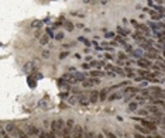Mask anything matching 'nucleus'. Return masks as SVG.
<instances>
[{"label":"nucleus","mask_w":165,"mask_h":138,"mask_svg":"<svg viewBox=\"0 0 165 138\" xmlns=\"http://www.w3.org/2000/svg\"><path fill=\"white\" fill-rule=\"evenodd\" d=\"M65 121L62 120V118H58V120H54L51 123V127H52V131H55L57 133L58 137H61L62 134H64V130H65Z\"/></svg>","instance_id":"nucleus-1"},{"label":"nucleus","mask_w":165,"mask_h":138,"mask_svg":"<svg viewBox=\"0 0 165 138\" xmlns=\"http://www.w3.org/2000/svg\"><path fill=\"white\" fill-rule=\"evenodd\" d=\"M75 128V123L74 120H68L65 124V130H64V134H62V138H72V133H74Z\"/></svg>","instance_id":"nucleus-2"},{"label":"nucleus","mask_w":165,"mask_h":138,"mask_svg":"<svg viewBox=\"0 0 165 138\" xmlns=\"http://www.w3.org/2000/svg\"><path fill=\"white\" fill-rule=\"evenodd\" d=\"M6 131L10 134V137L18 138V135H20V131H21V130L18 128L17 125H14L13 123H9V124L6 125Z\"/></svg>","instance_id":"nucleus-3"},{"label":"nucleus","mask_w":165,"mask_h":138,"mask_svg":"<svg viewBox=\"0 0 165 138\" xmlns=\"http://www.w3.org/2000/svg\"><path fill=\"white\" fill-rule=\"evenodd\" d=\"M72 138H85V128L82 125H75L74 133H72Z\"/></svg>","instance_id":"nucleus-4"},{"label":"nucleus","mask_w":165,"mask_h":138,"mask_svg":"<svg viewBox=\"0 0 165 138\" xmlns=\"http://www.w3.org/2000/svg\"><path fill=\"white\" fill-rule=\"evenodd\" d=\"M150 92H151V95L154 96V97H162V89L161 87H158V86H154V87H151L150 89Z\"/></svg>","instance_id":"nucleus-5"},{"label":"nucleus","mask_w":165,"mask_h":138,"mask_svg":"<svg viewBox=\"0 0 165 138\" xmlns=\"http://www.w3.org/2000/svg\"><path fill=\"white\" fill-rule=\"evenodd\" d=\"M141 123H143L145 127H147L148 130H151V131H155L157 130V123H154V121H147V120H141Z\"/></svg>","instance_id":"nucleus-6"},{"label":"nucleus","mask_w":165,"mask_h":138,"mask_svg":"<svg viewBox=\"0 0 165 138\" xmlns=\"http://www.w3.org/2000/svg\"><path fill=\"white\" fill-rule=\"evenodd\" d=\"M89 99H90V104H95V103H97V100L100 99V93L97 90H93L90 93V97H89Z\"/></svg>","instance_id":"nucleus-7"},{"label":"nucleus","mask_w":165,"mask_h":138,"mask_svg":"<svg viewBox=\"0 0 165 138\" xmlns=\"http://www.w3.org/2000/svg\"><path fill=\"white\" fill-rule=\"evenodd\" d=\"M138 65L141 66V68H150V66H151V62H150L148 59H145V56H143V58L138 59Z\"/></svg>","instance_id":"nucleus-8"},{"label":"nucleus","mask_w":165,"mask_h":138,"mask_svg":"<svg viewBox=\"0 0 165 138\" xmlns=\"http://www.w3.org/2000/svg\"><path fill=\"white\" fill-rule=\"evenodd\" d=\"M31 70H34V64H33V62H27V64L23 66V73H30Z\"/></svg>","instance_id":"nucleus-9"},{"label":"nucleus","mask_w":165,"mask_h":138,"mask_svg":"<svg viewBox=\"0 0 165 138\" xmlns=\"http://www.w3.org/2000/svg\"><path fill=\"white\" fill-rule=\"evenodd\" d=\"M27 83H28V86H30L31 89H35V87H37V78H35V76H28V78H27Z\"/></svg>","instance_id":"nucleus-10"},{"label":"nucleus","mask_w":165,"mask_h":138,"mask_svg":"<svg viewBox=\"0 0 165 138\" xmlns=\"http://www.w3.org/2000/svg\"><path fill=\"white\" fill-rule=\"evenodd\" d=\"M26 130L30 135H37V134H40V131L37 130V127H34V125H27Z\"/></svg>","instance_id":"nucleus-11"},{"label":"nucleus","mask_w":165,"mask_h":138,"mask_svg":"<svg viewBox=\"0 0 165 138\" xmlns=\"http://www.w3.org/2000/svg\"><path fill=\"white\" fill-rule=\"evenodd\" d=\"M79 104H82V106H87V104H90V99L81 96V97H79Z\"/></svg>","instance_id":"nucleus-12"},{"label":"nucleus","mask_w":165,"mask_h":138,"mask_svg":"<svg viewBox=\"0 0 165 138\" xmlns=\"http://www.w3.org/2000/svg\"><path fill=\"white\" fill-rule=\"evenodd\" d=\"M110 92V89H103V90H100V102H103V100H106V97H107V93Z\"/></svg>","instance_id":"nucleus-13"},{"label":"nucleus","mask_w":165,"mask_h":138,"mask_svg":"<svg viewBox=\"0 0 165 138\" xmlns=\"http://www.w3.org/2000/svg\"><path fill=\"white\" fill-rule=\"evenodd\" d=\"M133 56H135V58H143L144 56V54H143V49H134L133 51Z\"/></svg>","instance_id":"nucleus-14"},{"label":"nucleus","mask_w":165,"mask_h":138,"mask_svg":"<svg viewBox=\"0 0 165 138\" xmlns=\"http://www.w3.org/2000/svg\"><path fill=\"white\" fill-rule=\"evenodd\" d=\"M135 128L138 130L140 133H143V134H148L150 131H151V130H148L147 127H145V125H144V127H141V125H135Z\"/></svg>","instance_id":"nucleus-15"},{"label":"nucleus","mask_w":165,"mask_h":138,"mask_svg":"<svg viewBox=\"0 0 165 138\" xmlns=\"http://www.w3.org/2000/svg\"><path fill=\"white\" fill-rule=\"evenodd\" d=\"M123 96H124V93H114V95H112L110 96V97H109V100H110V102H112V100H116V99H120V97H123Z\"/></svg>","instance_id":"nucleus-16"},{"label":"nucleus","mask_w":165,"mask_h":138,"mask_svg":"<svg viewBox=\"0 0 165 138\" xmlns=\"http://www.w3.org/2000/svg\"><path fill=\"white\" fill-rule=\"evenodd\" d=\"M85 138H97V135H96L95 133H92V131L85 130Z\"/></svg>","instance_id":"nucleus-17"},{"label":"nucleus","mask_w":165,"mask_h":138,"mask_svg":"<svg viewBox=\"0 0 165 138\" xmlns=\"http://www.w3.org/2000/svg\"><path fill=\"white\" fill-rule=\"evenodd\" d=\"M48 41H49V37H48V35H42V37L40 38V42L42 44V45H47Z\"/></svg>","instance_id":"nucleus-18"},{"label":"nucleus","mask_w":165,"mask_h":138,"mask_svg":"<svg viewBox=\"0 0 165 138\" xmlns=\"http://www.w3.org/2000/svg\"><path fill=\"white\" fill-rule=\"evenodd\" d=\"M90 75L92 76H95V78H99V76H103V72H100V70H92L90 72Z\"/></svg>","instance_id":"nucleus-19"},{"label":"nucleus","mask_w":165,"mask_h":138,"mask_svg":"<svg viewBox=\"0 0 165 138\" xmlns=\"http://www.w3.org/2000/svg\"><path fill=\"white\" fill-rule=\"evenodd\" d=\"M45 33H47V35L49 38H55V35H57V34H54V31L51 28H45Z\"/></svg>","instance_id":"nucleus-20"},{"label":"nucleus","mask_w":165,"mask_h":138,"mask_svg":"<svg viewBox=\"0 0 165 138\" xmlns=\"http://www.w3.org/2000/svg\"><path fill=\"white\" fill-rule=\"evenodd\" d=\"M137 107H138V103H137V102H131V103L128 104V108H130V110H133V111H134V110H137Z\"/></svg>","instance_id":"nucleus-21"},{"label":"nucleus","mask_w":165,"mask_h":138,"mask_svg":"<svg viewBox=\"0 0 165 138\" xmlns=\"http://www.w3.org/2000/svg\"><path fill=\"white\" fill-rule=\"evenodd\" d=\"M65 27H66V31H69V33H71V31H74V26H72V23H71V21H66L65 23Z\"/></svg>","instance_id":"nucleus-22"},{"label":"nucleus","mask_w":165,"mask_h":138,"mask_svg":"<svg viewBox=\"0 0 165 138\" xmlns=\"http://www.w3.org/2000/svg\"><path fill=\"white\" fill-rule=\"evenodd\" d=\"M76 102L79 103V99L76 97V96H74V97H69V100H68V103H69V104H76Z\"/></svg>","instance_id":"nucleus-23"},{"label":"nucleus","mask_w":165,"mask_h":138,"mask_svg":"<svg viewBox=\"0 0 165 138\" xmlns=\"http://www.w3.org/2000/svg\"><path fill=\"white\" fill-rule=\"evenodd\" d=\"M148 26L151 27L154 31H158V28H160V26H158V23H148Z\"/></svg>","instance_id":"nucleus-24"},{"label":"nucleus","mask_w":165,"mask_h":138,"mask_svg":"<svg viewBox=\"0 0 165 138\" xmlns=\"http://www.w3.org/2000/svg\"><path fill=\"white\" fill-rule=\"evenodd\" d=\"M79 41H81V42H83L85 44V45H87V47H90V41H87L86 38H85V37H79Z\"/></svg>","instance_id":"nucleus-25"},{"label":"nucleus","mask_w":165,"mask_h":138,"mask_svg":"<svg viewBox=\"0 0 165 138\" xmlns=\"http://www.w3.org/2000/svg\"><path fill=\"white\" fill-rule=\"evenodd\" d=\"M113 72H116V73H119V75H123V76L126 75V70H123L122 68H114Z\"/></svg>","instance_id":"nucleus-26"},{"label":"nucleus","mask_w":165,"mask_h":138,"mask_svg":"<svg viewBox=\"0 0 165 138\" xmlns=\"http://www.w3.org/2000/svg\"><path fill=\"white\" fill-rule=\"evenodd\" d=\"M82 85H83V87H90L93 83H92V80H83Z\"/></svg>","instance_id":"nucleus-27"},{"label":"nucleus","mask_w":165,"mask_h":138,"mask_svg":"<svg viewBox=\"0 0 165 138\" xmlns=\"http://www.w3.org/2000/svg\"><path fill=\"white\" fill-rule=\"evenodd\" d=\"M104 134L107 135V138H117L116 135H114L113 133H110V131H107V130H104Z\"/></svg>","instance_id":"nucleus-28"},{"label":"nucleus","mask_w":165,"mask_h":138,"mask_svg":"<svg viewBox=\"0 0 165 138\" xmlns=\"http://www.w3.org/2000/svg\"><path fill=\"white\" fill-rule=\"evenodd\" d=\"M138 114H140V116H148V110H147V108H143V110H138Z\"/></svg>","instance_id":"nucleus-29"},{"label":"nucleus","mask_w":165,"mask_h":138,"mask_svg":"<svg viewBox=\"0 0 165 138\" xmlns=\"http://www.w3.org/2000/svg\"><path fill=\"white\" fill-rule=\"evenodd\" d=\"M38 135H40V138H49V135H48V134L45 133V131H41V133H40Z\"/></svg>","instance_id":"nucleus-30"},{"label":"nucleus","mask_w":165,"mask_h":138,"mask_svg":"<svg viewBox=\"0 0 165 138\" xmlns=\"http://www.w3.org/2000/svg\"><path fill=\"white\" fill-rule=\"evenodd\" d=\"M9 135L10 134L6 131V130H1V138H9Z\"/></svg>","instance_id":"nucleus-31"},{"label":"nucleus","mask_w":165,"mask_h":138,"mask_svg":"<svg viewBox=\"0 0 165 138\" xmlns=\"http://www.w3.org/2000/svg\"><path fill=\"white\" fill-rule=\"evenodd\" d=\"M162 17V14H152V20H157V21H158V20H160V18Z\"/></svg>","instance_id":"nucleus-32"},{"label":"nucleus","mask_w":165,"mask_h":138,"mask_svg":"<svg viewBox=\"0 0 165 138\" xmlns=\"http://www.w3.org/2000/svg\"><path fill=\"white\" fill-rule=\"evenodd\" d=\"M66 56H68V51H64V52H61V54H59V59H64V58H66Z\"/></svg>","instance_id":"nucleus-33"},{"label":"nucleus","mask_w":165,"mask_h":138,"mask_svg":"<svg viewBox=\"0 0 165 138\" xmlns=\"http://www.w3.org/2000/svg\"><path fill=\"white\" fill-rule=\"evenodd\" d=\"M62 38H64V33H58V34L55 35V39H59V41H61Z\"/></svg>","instance_id":"nucleus-34"},{"label":"nucleus","mask_w":165,"mask_h":138,"mask_svg":"<svg viewBox=\"0 0 165 138\" xmlns=\"http://www.w3.org/2000/svg\"><path fill=\"white\" fill-rule=\"evenodd\" d=\"M42 23H44V21H38V20H37V21H34L33 24H31V26H33V27H40L41 24H42Z\"/></svg>","instance_id":"nucleus-35"},{"label":"nucleus","mask_w":165,"mask_h":138,"mask_svg":"<svg viewBox=\"0 0 165 138\" xmlns=\"http://www.w3.org/2000/svg\"><path fill=\"white\" fill-rule=\"evenodd\" d=\"M124 47H126V51L127 52H133V51H134V49H133V47H131V45H128V44H127V45H124Z\"/></svg>","instance_id":"nucleus-36"},{"label":"nucleus","mask_w":165,"mask_h":138,"mask_svg":"<svg viewBox=\"0 0 165 138\" xmlns=\"http://www.w3.org/2000/svg\"><path fill=\"white\" fill-rule=\"evenodd\" d=\"M90 80H92L93 85H99V83H100V79H97V78H93V79H90Z\"/></svg>","instance_id":"nucleus-37"},{"label":"nucleus","mask_w":165,"mask_h":138,"mask_svg":"<svg viewBox=\"0 0 165 138\" xmlns=\"http://www.w3.org/2000/svg\"><path fill=\"white\" fill-rule=\"evenodd\" d=\"M104 37H106V38H113V37H114V33H113V31H112V33H106V35H104Z\"/></svg>","instance_id":"nucleus-38"},{"label":"nucleus","mask_w":165,"mask_h":138,"mask_svg":"<svg viewBox=\"0 0 165 138\" xmlns=\"http://www.w3.org/2000/svg\"><path fill=\"white\" fill-rule=\"evenodd\" d=\"M18 138H28V137H27V134L21 130V131H20V135H18Z\"/></svg>","instance_id":"nucleus-39"},{"label":"nucleus","mask_w":165,"mask_h":138,"mask_svg":"<svg viewBox=\"0 0 165 138\" xmlns=\"http://www.w3.org/2000/svg\"><path fill=\"white\" fill-rule=\"evenodd\" d=\"M119 58H120L122 61H124L127 58V55H126V54H123V52H120V54H119Z\"/></svg>","instance_id":"nucleus-40"},{"label":"nucleus","mask_w":165,"mask_h":138,"mask_svg":"<svg viewBox=\"0 0 165 138\" xmlns=\"http://www.w3.org/2000/svg\"><path fill=\"white\" fill-rule=\"evenodd\" d=\"M116 39H117L119 42H122V44H124V45H127V44H126V39H124V38H120V37H116Z\"/></svg>","instance_id":"nucleus-41"},{"label":"nucleus","mask_w":165,"mask_h":138,"mask_svg":"<svg viewBox=\"0 0 165 138\" xmlns=\"http://www.w3.org/2000/svg\"><path fill=\"white\" fill-rule=\"evenodd\" d=\"M82 68H83V69H90V65H89V64H83Z\"/></svg>","instance_id":"nucleus-42"},{"label":"nucleus","mask_w":165,"mask_h":138,"mask_svg":"<svg viewBox=\"0 0 165 138\" xmlns=\"http://www.w3.org/2000/svg\"><path fill=\"white\" fill-rule=\"evenodd\" d=\"M42 56H44V58H48V56H49V52H48V51H44L42 52Z\"/></svg>","instance_id":"nucleus-43"},{"label":"nucleus","mask_w":165,"mask_h":138,"mask_svg":"<svg viewBox=\"0 0 165 138\" xmlns=\"http://www.w3.org/2000/svg\"><path fill=\"white\" fill-rule=\"evenodd\" d=\"M45 106H47V104H45V102H44V100H41V102H40V107H45Z\"/></svg>","instance_id":"nucleus-44"},{"label":"nucleus","mask_w":165,"mask_h":138,"mask_svg":"<svg viewBox=\"0 0 165 138\" xmlns=\"http://www.w3.org/2000/svg\"><path fill=\"white\" fill-rule=\"evenodd\" d=\"M123 31H124V30H123L122 27H117V33H119V34H123Z\"/></svg>","instance_id":"nucleus-45"},{"label":"nucleus","mask_w":165,"mask_h":138,"mask_svg":"<svg viewBox=\"0 0 165 138\" xmlns=\"http://www.w3.org/2000/svg\"><path fill=\"white\" fill-rule=\"evenodd\" d=\"M158 26H160V28H165V24L164 23H161V21H158Z\"/></svg>","instance_id":"nucleus-46"},{"label":"nucleus","mask_w":165,"mask_h":138,"mask_svg":"<svg viewBox=\"0 0 165 138\" xmlns=\"http://www.w3.org/2000/svg\"><path fill=\"white\" fill-rule=\"evenodd\" d=\"M134 137L135 138H147V137H144V135H141V134H135Z\"/></svg>","instance_id":"nucleus-47"},{"label":"nucleus","mask_w":165,"mask_h":138,"mask_svg":"<svg viewBox=\"0 0 165 138\" xmlns=\"http://www.w3.org/2000/svg\"><path fill=\"white\" fill-rule=\"evenodd\" d=\"M61 97H62V99H65V97H68V92H66V93H61Z\"/></svg>","instance_id":"nucleus-48"},{"label":"nucleus","mask_w":165,"mask_h":138,"mask_svg":"<svg viewBox=\"0 0 165 138\" xmlns=\"http://www.w3.org/2000/svg\"><path fill=\"white\" fill-rule=\"evenodd\" d=\"M106 59H113V56L110 55V54H106Z\"/></svg>","instance_id":"nucleus-49"},{"label":"nucleus","mask_w":165,"mask_h":138,"mask_svg":"<svg viewBox=\"0 0 165 138\" xmlns=\"http://www.w3.org/2000/svg\"><path fill=\"white\" fill-rule=\"evenodd\" d=\"M59 26H61V23H55V24H54V28H58Z\"/></svg>","instance_id":"nucleus-50"},{"label":"nucleus","mask_w":165,"mask_h":138,"mask_svg":"<svg viewBox=\"0 0 165 138\" xmlns=\"http://www.w3.org/2000/svg\"><path fill=\"white\" fill-rule=\"evenodd\" d=\"M97 138H104V135L103 134H97Z\"/></svg>","instance_id":"nucleus-51"},{"label":"nucleus","mask_w":165,"mask_h":138,"mask_svg":"<svg viewBox=\"0 0 165 138\" xmlns=\"http://www.w3.org/2000/svg\"><path fill=\"white\" fill-rule=\"evenodd\" d=\"M162 16H164V17H165V13H164V14H162Z\"/></svg>","instance_id":"nucleus-52"},{"label":"nucleus","mask_w":165,"mask_h":138,"mask_svg":"<svg viewBox=\"0 0 165 138\" xmlns=\"http://www.w3.org/2000/svg\"><path fill=\"white\" fill-rule=\"evenodd\" d=\"M164 55H165V49H164Z\"/></svg>","instance_id":"nucleus-53"}]
</instances>
